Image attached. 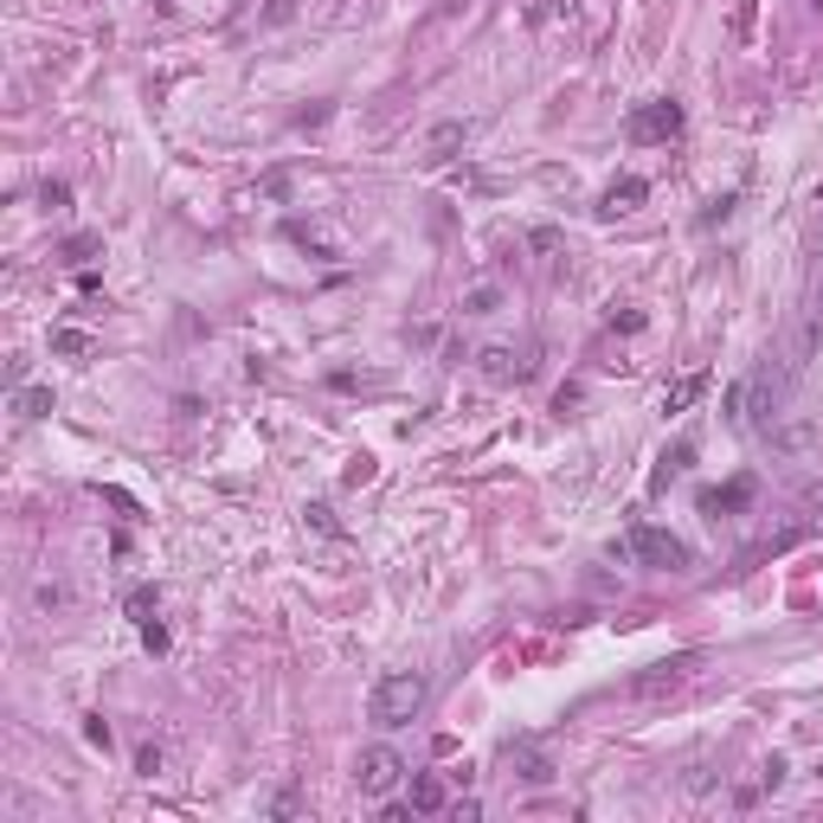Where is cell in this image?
<instances>
[{
  "instance_id": "4fadbf2b",
  "label": "cell",
  "mask_w": 823,
  "mask_h": 823,
  "mask_svg": "<svg viewBox=\"0 0 823 823\" xmlns=\"http://www.w3.org/2000/svg\"><path fill=\"white\" fill-rule=\"evenodd\" d=\"M142 643H149L154 656H161V650H168V631H161V624H142Z\"/></svg>"
},
{
  "instance_id": "5bb4252c",
  "label": "cell",
  "mask_w": 823,
  "mask_h": 823,
  "mask_svg": "<svg viewBox=\"0 0 823 823\" xmlns=\"http://www.w3.org/2000/svg\"><path fill=\"white\" fill-rule=\"evenodd\" d=\"M817 7H823V0H817Z\"/></svg>"
},
{
  "instance_id": "277c9868",
  "label": "cell",
  "mask_w": 823,
  "mask_h": 823,
  "mask_svg": "<svg viewBox=\"0 0 823 823\" xmlns=\"http://www.w3.org/2000/svg\"><path fill=\"white\" fill-rule=\"evenodd\" d=\"M399 779H406V759H399L393 747H367V752H361V766H354V785L367 791V798H386Z\"/></svg>"
},
{
  "instance_id": "52a82bcc",
  "label": "cell",
  "mask_w": 823,
  "mask_h": 823,
  "mask_svg": "<svg viewBox=\"0 0 823 823\" xmlns=\"http://www.w3.org/2000/svg\"><path fill=\"white\" fill-rule=\"evenodd\" d=\"M747 502H752V477H734L727 489H708V495H702V515L720 522V515H734V509H747Z\"/></svg>"
},
{
  "instance_id": "30bf717a",
  "label": "cell",
  "mask_w": 823,
  "mask_h": 823,
  "mask_svg": "<svg viewBox=\"0 0 823 823\" xmlns=\"http://www.w3.org/2000/svg\"><path fill=\"white\" fill-rule=\"evenodd\" d=\"M412 811H445V785L438 779H412Z\"/></svg>"
},
{
  "instance_id": "7c38bea8",
  "label": "cell",
  "mask_w": 823,
  "mask_h": 823,
  "mask_svg": "<svg viewBox=\"0 0 823 823\" xmlns=\"http://www.w3.org/2000/svg\"><path fill=\"white\" fill-rule=\"evenodd\" d=\"M149 611H154V592H149V586H142V592H129V618H136V624H154Z\"/></svg>"
},
{
  "instance_id": "8fae6325",
  "label": "cell",
  "mask_w": 823,
  "mask_h": 823,
  "mask_svg": "<svg viewBox=\"0 0 823 823\" xmlns=\"http://www.w3.org/2000/svg\"><path fill=\"white\" fill-rule=\"evenodd\" d=\"M457 142H470V129H463V122H445V129L431 136V161H445V149H457Z\"/></svg>"
},
{
  "instance_id": "5b68a950",
  "label": "cell",
  "mask_w": 823,
  "mask_h": 823,
  "mask_svg": "<svg viewBox=\"0 0 823 823\" xmlns=\"http://www.w3.org/2000/svg\"><path fill=\"white\" fill-rule=\"evenodd\" d=\"M624 129H631V142H670V136H682V104H670V97L637 104Z\"/></svg>"
},
{
  "instance_id": "3957f363",
  "label": "cell",
  "mask_w": 823,
  "mask_h": 823,
  "mask_svg": "<svg viewBox=\"0 0 823 823\" xmlns=\"http://www.w3.org/2000/svg\"><path fill=\"white\" fill-rule=\"evenodd\" d=\"M695 670H702V650H682V656H670V663H650V670L631 682V695L637 702H663V695H675V688H688Z\"/></svg>"
},
{
  "instance_id": "7a4b0ae2",
  "label": "cell",
  "mask_w": 823,
  "mask_h": 823,
  "mask_svg": "<svg viewBox=\"0 0 823 823\" xmlns=\"http://www.w3.org/2000/svg\"><path fill=\"white\" fill-rule=\"evenodd\" d=\"M624 560H637V566H663V573H675V566H688V547L675 541L670 527H631L624 534Z\"/></svg>"
},
{
  "instance_id": "8992f818",
  "label": "cell",
  "mask_w": 823,
  "mask_h": 823,
  "mask_svg": "<svg viewBox=\"0 0 823 823\" xmlns=\"http://www.w3.org/2000/svg\"><path fill=\"white\" fill-rule=\"evenodd\" d=\"M643 200H650V181H637V174H624V181H611V188H605L599 213H605V220H618V213H637Z\"/></svg>"
},
{
  "instance_id": "6da1fadb",
  "label": "cell",
  "mask_w": 823,
  "mask_h": 823,
  "mask_svg": "<svg viewBox=\"0 0 823 823\" xmlns=\"http://www.w3.org/2000/svg\"><path fill=\"white\" fill-rule=\"evenodd\" d=\"M418 708H425V675H418V670H386L374 682V695H367L374 727H406Z\"/></svg>"
},
{
  "instance_id": "9c48e42d",
  "label": "cell",
  "mask_w": 823,
  "mask_h": 823,
  "mask_svg": "<svg viewBox=\"0 0 823 823\" xmlns=\"http://www.w3.org/2000/svg\"><path fill=\"white\" fill-rule=\"evenodd\" d=\"M13 412H20V418H45V412H52V386H20V393H13Z\"/></svg>"
},
{
  "instance_id": "ba28073f",
  "label": "cell",
  "mask_w": 823,
  "mask_h": 823,
  "mask_svg": "<svg viewBox=\"0 0 823 823\" xmlns=\"http://www.w3.org/2000/svg\"><path fill=\"white\" fill-rule=\"evenodd\" d=\"M702 393H708V374H688V380H675L670 393H663V412L675 418V412H688V406H695Z\"/></svg>"
}]
</instances>
